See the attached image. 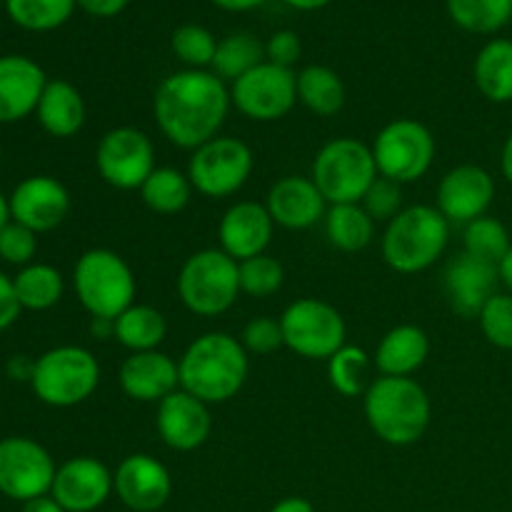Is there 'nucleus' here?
Masks as SVG:
<instances>
[{
  "mask_svg": "<svg viewBox=\"0 0 512 512\" xmlns=\"http://www.w3.org/2000/svg\"><path fill=\"white\" fill-rule=\"evenodd\" d=\"M35 250H38V233H33L25 225L10 220L3 230H0V258L10 265H25L33 263Z\"/></svg>",
  "mask_w": 512,
  "mask_h": 512,
  "instance_id": "79ce46f5",
  "label": "nucleus"
},
{
  "mask_svg": "<svg viewBox=\"0 0 512 512\" xmlns=\"http://www.w3.org/2000/svg\"><path fill=\"white\" fill-rule=\"evenodd\" d=\"M495 198V180L485 168L473 163L448 170L438 185L435 208L445 215L450 225H468L488 215Z\"/></svg>",
  "mask_w": 512,
  "mask_h": 512,
  "instance_id": "2eb2a0df",
  "label": "nucleus"
},
{
  "mask_svg": "<svg viewBox=\"0 0 512 512\" xmlns=\"http://www.w3.org/2000/svg\"><path fill=\"white\" fill-rule=\"evenodd\" d=\"M498 265L460 253L445 268V295L455 315L478 320L488 300L498 293Z\"/></svg>",
  "mask_w": 512,
  "mask_h": 512,
  "instance_id": "aec40b11",
  "label": "nucleus"
},
{
  "mask_svg": "<svg viewBox=\"0 0 512 512\" xmlns=\"http://www.w3.org/2000/svg\"><path fill=\"white\" fill-rule=\"evenodd\" d=\"M115 493L113 473L98 458L80 455L58 468L50 495L65 512H93Z\"/></svg>",
  "mask_w": 512,
  "mask_h": 512,
  "instance_id": "f3484780",
  "label": "nucleus"
},
{
  "mask_svg": "<svg viewBox=\"0 0 512 512\" xmlns=\"http://www.w3.org/2000/svg\"><path fill=\"white\" fill-rule=\"evenodd\" d=\"M73 288L90 318L115 320L135 303L138 283L123 255L108 248L85 250L73 268Z\"/></svg>",
  "mask_w": 512,
  "mask_h": 512,
  "instance_id": "39448f33",
  "label": "nucleus"
},
{
  "mask_svg": "<svg viewBox=\"0 0 512 512\" xmlns=\"http://www.w3.org/2000/svg\"><path fill=\"white\" fill-rule=\"evenodd\" d=\"M168 335V320L153 305L133 303L115 318V340L130 353L158 350Z\"/></svg>",
  "mask_w": 512,
  "mask_h": 512,
  "instance_id": "cd10ccee",
  "label": "nucleus"
},
{
  "mask_svg": "<svg viewBox=\"0 0 512 512\" xmlns=\"http://www.w3.org/2000/svg\"><path fill=\"white\" fill-rule=\"evenodd\" d=\"M15 295L23 310H50L65 290L63 273L48 263H30L13 278Z\"/></svg>",
  "mask_w": 512,
  "mask_h": 512,
  "instance_id": "7c9ffc66",
  "label": "nucleus"
},
{
  "mask_svg": "<svg viewBox=\"0 0 512 512\" xmlns=\"http://www.w3.org/2000/svg\"><path fill=\"white\" fill-rule=\"evenodd\" d=\"M230 88L213 70H178L158 85L153 115L175 148L198 150L218 138L230 113Z\"/></svg>",
  "mask_w": 512,
  "mask_h": 512,
  "instance_id": "f257e3e1",
  "label": "nucleus"
},
{
  "mask_svg": "<svg viewBox=\"0 0 512 512\" xmlns=\"http://www.w3.org/2000/svg\"><path fill=\"white\" fill-rule=\"evenodd\" d=\"M448 240L450 223L435 205H410L385 228L383 258L395 273H423L443 258Z\"/></svg>",
  "mask_w": 512,
  "mask_h": 512,
  "instance_id": "20e7f679",
  "label": "nucleus"
},
{
  "mask_svg": "<svg viewBox=\"0 0 512 512\" xmlns=\"http://www.w3.org/2000/svg\"><path fill=\"white\" fill-rule=\"evenodd\" d=\"M485 340L500 350H512V295L495 293L478 315Z\"/></svg>",
  "mask_w": 512,
  "mask_h": 512,
  "instance_id": "ea45409f",
  "label": "nucleus"
},
{
  "mask_svg": "<svg viewBox=\"0 0 512 512\" xmlns=\"http://www.w3.org/2000/svg\"><path fill=\"white\" fill-rule=\"evenodd\" d=\"M20 310L23 308H20L18 295H15L13 278H8V275L0 270V333L18 320Z\"/></svg>",
  "mask_w": 512,
  "mask_h": 512,
  "instance_id": "a18cd8bd",
  "label": "nucleus"
},
{
  "mask_svg": "<svg viewBox=\"0 0 512 512\" xmlns=\"http://www.w3.org/2000/svg\"><path fill=\"white\" fill-rule=\"evenodd\" d=\"M500 170H503L505 180L512 185V133L508 135L503 145V153H500Z\"/></svg>",
  "mask_w": 512,
  "mask_h": 512,
  "instance_id": "603ef678",
  "label": "nucleus"
},
{
  "mask_svg": "<svg viewBox=\"0 0 512 512\" xmlns=\"http://www.w3.org/2000/svg\"><path fill=\"white\" fill-rule=\"evenodd\" d=\"M265 208H268L273 223L280 228L308 230L325 218L330 205L325 203L323 193L313 183V178L285 175L270 185Z\"/></svg>",
  "mask_w": 512,
  "mask_h": 512,
  "instance_id": "412c9836",
  "label": "nucleus"
},
{
  "mask_svg": "<svg viewBox=\"0 0 512 512\" xmlns=\"http://www.w3.org/2000/svg\"><path fill=\"white\" fill-rule=\"evenodd\" d=\"M280 3L290 5V8L295 10H303V13H310V10L325 8V5H330L333 0H280Z\"/></svg>",
  "mask_w": 512,
  "mask_h": 512,
  "instance_id": "5fc2aeb1",
  "label": "nucleus"
},
{
  "mask_svg": "<svg viewBox=\"0 0 512 512\" xmlns=\"http://www.w3.org/2000/svg\"><path fill=\"white\" fill-rule=\"evenodd\" d=\"M270 512H315V505L310 503V500L293 495V498L278 500V503L270 508Z\"/></svg>",
  "mask_w": 512,
  "mask_h": 512,
  "instance_id": "de8ad7c7",
  "label": "nucleus"
},
{
  "mask_svg": "<svg viewBox=\"0 0 512 512\" xmlns=\"http://www.w3.org/2000/svg\"><path fill=\"white\" fill-rule=\"evenodd\" d=\"M38 123L43 125L45 133L53 138H73L85 125V100L80 90L68 80H48L43 95H40Z\"/></svg>",
  "mask_w": 512,
  "mask_h": 512,
  "instance_id": "a878e982",
  "label": "nucleus"
},
{
  "mask_svg": "<svg viewBox=\"0 0 512 512\" xmlns=\"http://www.w3.org/2000/svg\"><path fill=\"white\" fill-rule=\"evenodd\" d=\"M58 468L40 443L30 438L0 440V493L10 500H28L50 495Z\"/></svg>",
  "mask_w": 512,
  "mask_h": 512,
  "instance_id": "4468645a",
  "label": "nucleus"
},
{
  "mask_svg": "<svg viewBox=\"0 0 512 512\" xmlns=\"http://www.w3.org/2000/svg\"><path fill=\"white\" fill-rule=\"evenodd\" d=\"M48 78L25 55H0V123H18L38 110Z\"/></svg>",
  "mask_w": 512,
  "mask_h": 512,
  "instance_id": "b1692460",
  "label": "nucleus"
},
{
  "mask_svg": "<svg viewBox=\"0 0 512 512\" xmlns=\"http://www.w3.org/2000/svg\"><path fill=\"white\" fill-rule=\"evenodd\" d=\"M463 245V253L473 255V258L478 260H485V263L490 265H500V260H503L505 255H508V250L512 248V240L508 228H505L498 218L483 215V218L465 225Z\"/></svg>",
  "mask_w": 512,
  "mask_h": 512,
  "instance_id": "e433bc0d",
  "label": "nucleus"
},
{
  "mask_svg": "<svg viewBox=\"0 0 512 512\" xmlns=\"http://www.w3.org/2000/svg\"><path fill=\"white\" fill-rule=\"evenodd\" d=\"M370 150L378 175L405 185L420 180L433 168L438 145L428 125L413 118H395L375 135Z\"/></svg>",
  "mask_w": 512,
  "mask_h": 512,
  "instance_id": "1a4fd4ad",
  "label": "nucleus"
},
{
  "mask_svg": "<svg viewBox=\"0 0 512 512\" xmlns=\"http://www.w3.org/2000/svg\"><path fill=\"white\" fill-rule=\"evenodd\" d=\"M498 278H500V283H503L505 288H508V293L512 295V248L508 250V255H505V258L500 260Z\"/></svg>",
  "mask_w": 512,
  "mask_h": 512,
  "instance_id": "864d4df0",
  "label": "nucleus"
},
{
  "mask_svg": "<svg viewBox=\"0 0 512 512\" xmlns=\"http://www.w3.org/2000/svg\"><path fill=\"white\" fill-rule=\"evenodd\" d=\"M115 495L133 512H155L173 495V478L158 458L133 453L113 473Z\"/></svg>",
  "mask_w": 512,
  "mask_h": 512,
  "instance_id": "a211bd4d",
  "label": "nucleus"
},
{
  "mask_svg": "<svg viewBox=\"0 0 512 512\" xmlns=\"http://www.w3.org/2000/svg\"><path fill=\"white\" fill-rule=\"evenodd\" d=\"M253 150L238 138L218 135L193 150L188 163V178L205 198H230L245 188L253 175Z\"/></svg>",
  "mask_w": 512,
  "mask_h": 512,
  "instance_id": "9b49d317",
  "label": "nucleus"
},
{
  "mask_svg": "<svg viewBox=\"0 0 512 512\" xmlns=\"http://www.w3.org/2000/svg\"><path fill=\"white\" fill-rule=\"evenodd\" d=\"M10 220L33 233H50L70 213V193L53 175H30L20 180L8 198Z\"/></svg>",
  "mask_w": 512,
  "mask_h": 512,
  "instance_id": "dca6fc26",
  "label": "nucleus"
},
{
  "mask_svg": "<svg viewBox=\"0 0 512 512\" xmlns=\"http://www.w3.org/2000/svg\"><path fill=\"white\" fill-rule=\"evenodd\" d=\"M23 512H65V510L60 508V503L53 498V495H43V498H35V500H28V503H23Z\"/></svg>",
  "mask_w": 512,
  "mask_h": 512,
  "instance_id": "8fccbe9b",
  "label": "nucleus"
},
{
  "mask_svg": "<svg viewBox=\"0 0 512 512\" xmlns=\"http://www.w3.org/2000/svg\"><path fill=\"white\" fill-rule=\"evenodd\" d=\"M10 223V203L3 193H0V230Z\"/></svg>",
  "mask_w": 512,
  "mask_h": 512,
  "instance_id": "6e6d98bb",
  "label": "nucleus"
},
{
  "mask_svg": "<svg viewBox=\"0 0 512 512\" xmlns=\"http://www.w3.org/2000/svg\"><path fill=\"white\" fill-rule=\"evenodd\" d=\"M365 420L383 443L408 448L418 443L430 425L433 405L423 385L413 378L380 375L363 395Z\"/></svg>",
  "mask_w": 512,
  "mask_h": 512,
  "instance_id": "7ed1b4c3",
  "label": "nucleus"
},
{
  "mask_svg": "<svg viewBox=\"0 0 512 512\" xmlns=\"http://www.w3.org/2000/svg\"><path fill=\"white\" fill-rule=\"evenodd\" d=\"M230 100L248 120L275 123L298 103V73L265 60L230 85Z\"/></svg>",
  "mask_w": 512,
  "mask_h": 512,
  "instance_id": "f8f14e48",
  "label": "nucleus"
},
{
  "mask_svg": "<svg viewBox=\"0 0 512 512\" xmlns=\"http://www.w3.org/2000/svg\"><path fill=\"white\" fill-rule=\"evenodd\" d=\"M360 205L375 223H390L403 210V185L378 175L368 188V193H365V198L360 200Z\"/></svg>",
  "mask_w": 512,
  "mask_h": 512,
  "instance_id": "a19ab883",
  "label": "nucleus"
},
{
  "mask_svg": "<svg viewBox=\"0 0 512 512\" xmlns=\"http://www.w3.org/2000/svg\"><path fill=\"white\" fill-rule=\"evenodd\" d=\"M285 348L305 360H330L345 348L348 328L335 305L318 298H300L280 315Z\"/></svg>",
  "mask_w": 512,
  "mask_h": 512,
  "instance_id": "9d476101",
  "label": "nucleus"
},
{
  "mask_svg": "<svg viewBox=\"0 0 512 512\" xmlns=\"http://www.w3.org/2000/svg\"><path fill=\"white\" fill-rule=\"evenodd\" d=\"M210 3L223 10H230V13H248V10L260 8L265 0H210Z\"/></svg>",
  "mask_w": 512,
  "mask_h": 512,
  "instance_id": "3c124183",
  "label": "nucleus"
},
{
  "mask_svg": "<svg viewBox=\"0 0 512 512\" xmlns=\"http://www.w3.org/2000/svg\"><path fill=\"white\" fill-rule=\"evenodd\" d=\"M90 335L95 340L115 338V320L110 318H90Z\"/></svg>",
  "mask_w": 512,
  "mask_h": 512,
  "instance_id": "09e8293b",
  "label": "nucleus"
},
{
  "mask_svg": "<svg viewBox=\"0 0 512 512\" xmlns=\"http://www.w3.org/2000/svg\"><path fill=\"white\" fill-rule=\"evenodd\" d=\"M95 168L115 190H140L155 170L153 140L133 125L110 128L95 148Z\"/></svg>",
  "mask_w": 512,
  "mask_h": 512,
  "instance_id": "ddd939ff",
  "label": "nucleus"
},
{
  "mask_svg": "<svg viewBox=\"0 0 512 512\" xmlns=\"http://www.w3.org/2000/svg\"><path fill=\"white\" fill-rule=\"evenodd\" d=\"M240 343H243V348L253 355H273L275 350H280L285 345L280 318L275 320V318H268V315L253 318L243 328Z\"/></svg>",
  "mask_w": 512,
  "mask_h": 512,
  "instance_id": "37998d69",
  "label": "nucleus"
},
{
  "mask_svg": "<svg viewBox=\"0 0 512 512\" xmlns=\"http://www.w3.org/2000/svg\"><path fill=\"white\" fill-rule=\"evenodd\" d=\"M155 428H158L160 440L170 450H178V453L198 450L200 445H205V440L210 438V430H213L210 405L178 388L173 395L158 403Z\"/></svg>",
  "mask_w": 512,
  "mask_h": 512,
  "instance_id": "6ab92c4d",
  "label": "nucleus"
},
{
  "mask_svg": "<svg viewBox=\"0 0 512 512\" xmlns=\"http://www.w3.org/2000/svg\"><path fill=\"white\" fill-rule=\"evenodd\" d=\"M0 155H3V148H0Z\"/></svg>",
  "mask_w": 512,
  "mask_h": 512,
  "instance_id": "13d9d810",
  "label": "nucleus"
},
{
  "mask_svg": "<svg viewBox=\"0 0 512 512\" xmlns=\"http://www.w3.org/2000/svg\"><path fill=\"white\" fill-rule=\"evenodd\" d=\"M310 178L328 205L360 203L378 178V165L370 145L355 138H335L318 150Z\"/></svg>",
  "mask_w": 512,
  "mask_h": 512,
  "instance_id": "6e6552de",
  "label": "nucleus"
},
{
  "mask_svg": "<svg viewBox=\"0 0 512 512\" xmlns=\"http://www.w3.org/2000/svg\"><path fill=\"white\" fill-rule=\"evenodd\" d=\"M300 55H303V43H300L298 33H293V30H278L265 43V60L280 65V68L293 70Z\"/></svg>",
  "mask_w": 512,
  "mask_h": 512,
  "instance_id": "c03bdc74",
  "label": "nucleus"
},
{
  "mask_svg": "<svg viewBox=\"0 0 512 512\" xmlns=\"http://www.w3.org/2000/svg\"><path fill=\"white\" fill-rule=\"evenodd\" d=\"M430 355V338L418 325H398L388 330L375 350V368L390 378H410L425 365Z\"/></svg>",
  "mask_w": 512,
  "mask_h": 512,
  "instance_id": "393cba45",
  "label": "nucleus"
},
{
  "mask_svg": "<svg viewBox=\"0 0 512 512\" xmlns=\"http://www.w3.org/2000/svg\"><path fill=\"white\" fill-rule=\"evenodd\" d=\"M75 3L93 18H115L128 8L130 0H75Z\"/></svg>",
  "mask_w": 512,
  "mask_h": 512,
  "instance_id": "49530a36",
  "label": "nucleus"
},
{
  "mask_svg": "<svg viewBox=\"0 0 512 512\" xmlns=\"http://www.w3.org/2000/svg\"><path fill=\"white\" fill-rule=\"evenodd\" d=\"M238 273L240 293L250 295V298H270L285 283V268L280 265L278 258L268 253L238 263Z\"/></svg>",
  "mask_w": 512,
  "mask_h": 512,
  "instance_id": "58836bf2",
  "label": "nucleus"
},
{
  "mask_svg": "<svg viewBox=\"0 0 512 512\" xmlns=\"http://www.w3.org/2000/svg\"><path fill=\"white\" fill-rule=\"evenodd\" d=\"M448 15L468 33L490 35L512 20V0H445Z\"/></svg>",
  "mask_w": 512,
  "mask_h": 512,
  "instance_id": "f704fd0d",
  "label": "nucleus"
},
{
  "mask_svg": "<svg viewBox=\"0 0 512 512\" xmlns=\"http://www.w3.org/2000/svg\"><path fill=\"white\" fill-rule=\"evenodd\" d=\"M3 5H5V0H0V8H3Z\"/></svg>",
  "mask_w": 512,
  "mask_h": 512,
  "instance_id": "4d7b16f0",
  "label": "nucleus"
},
{
  "mask_svg": "<svg viewBox=\"0 0 512 512\" xmlns=\"http://www.w3.org/2000/svg\"><path fill=\"white\" fill-rule=\"evenodd\" d=\"M170 48L173 55L190 70H208L213 65L218 40L205 25L185 23L173 30L170 35Z\"/></svg>",
  "mask_w": 512,
  "mask_h": 512,
  "instance_id": "4c0bfd02",
  "label": "nucleus"
},
{
  "mask_svg": "<svg viewBox=\"0 0 512 512\" xmlns=\"http://www.w3.org/2000/svg\"><path fill=\"white\" fill-rule=\"evenodd\" d=\"M100 385V365L80 345H60L40 355L33 365L35 398L50 408H75L85 403Z\"/></svg>",
  "mask_w": 512,
  "mask_h": 512,
  "instance_id": "423d86ee",
  "label": "nucleus"
},
{
  "mask_svg": "<svg viewBox=\"0 0 512 512\" xmlns=\"http://www.w3.org/2000/svg\"><path fill=\"white\" fill-rule=\"evenodd\" d=\"M298 100L320 118L338 115L345 105V83L328 65H308L298 73Z\"/></svg>",
  "mask_w": 512,
  "mask_h": 512,
  "instance_id": "c756f323",
  "label": "nucleus"
},
{
  "mask_svg": "<svg viewBox=\"0 0 512 512\" xmlns=\"http://www.w3.org/2000/svg\"><path fill=\"white\" fill-rule=\"evenodd\" d=\"M473 78L490 103H512V40L495 38L478 53Z\"/></svg>",
  "mask_w": 512,
  "mask_h": 512,
  "instance_id": "bb28decb",
  "label": "nucleus"
},
{
  "mask_svg": "<svg viewBox=\"0 0 512 512\" xmlns=\"http://www.w3.org/2000/svg\"><path fill=\"white\" fill-rule=\"evenodd\" d=\"M260 63H265V43H260L253 33H233L218 40V50H215L210 70L223 83L233 85L235 80L258 68Z\"/></svg>",
  "mask_w": 512,
  "mask_h": 512,
  "instance_id": "473e14b6",
  "label": "nucleus"
},
{
  "mask_svg": "<svg viewBox=\"0 0 512 512\" xmlns=\"http://www.w3.org/2000/svg\"><path fill=\"white\" fill-rule=\"evenodd\" d=\"M193 190L188 173H180L178 168H155L140 188V198L153 213L178 215L188 208Z\"/></svg>",
  "mask_w": 512,
  "mask_h": 512,
  "instance_id": "2f4dec72",
  "label": "nucleus"
},
{
  "mask_svg": "<svg viewBox=\"0 0 512 512\" xmlns=\"http://www.w3.org/2000/svg\"><path fill=\"white\" fill-rule=\"evenodd\" d=\"M325 238L343 253H360L375 238V220L365 213L360 203L330 205L323 218Z\"/></svg>",
  "mask_w": 512,
  "mask_h": 512,
  "instance_id": "c85d7f7f",
  "label": "nucleus"
},
{
  "mask_svg": "<svg viewBox=\"0 0 512 512\" xmlns=\"http://www.w3.org/2000/svg\"><path fill=\"white\" fill-rule=\"evenodd\" d=\"M178 295L185 308L200 318L228 313L240 295L238 260L220 248L198 250L180 268Z\"/></svg>",
  "mask_w": 512,
  "mask_h": 512,
  "instance_id": "0eeeda50",
  "label": "nucleus"
},
{
  "mask_svg": "<svg viewBox=\"0 0 512 512\" xmlns=\"http://www.w3.org/2000/svg\"><path fill=\"white\" fill-rule=\"evenodd\" d=\"M373 368V358L363 348L345 345L328 360V380L335 393L343 398H358L368 393L373 383Z\"/></svg>",
  "mask_w": 512,
  "mask_h": 512,
  "instance_id": "72a5a7b5",
  "label": "nucleus"
},
{
  "mask_svg": "<svg viewBox=\"0 0 512 512\" xmlns=\"http://www.w3.org/2000/svg\"><path fill=\"white\" fill-rule=\"evenodd\" d=\"M180 388L205 405L233 400L250 373L248 350L235 335L215 330L195 338L178 360Z\"/></svg>",
  "mask_w": 512,
  "mask_h": 512,
  "instance_id": "f03ea898",
  "label": "nucleus"
},
{
  "mask_svg": "<svg viewBox=\"0 0 512 512\" xmlns=\"http://www.w3.org/2000/svg\"><path fill=\"white\" fill-rule=\"evenodd\" d=\"M120 388L135 403H160L180 388L178 363L168 353H130L120 365Z\"/></svg>",
  "mask_w": 512,
  "mask_h": 512,
  "instance_id": "5701e85b",
  "label": "nucleus"
},
{
  "mask_svg": "<svg viewBox=\"0 0 512 512\" xmlns=\"http://www.w3.org/2000/svg\"><path fill=\"white\" fill-rule=\"evenodd\" d=\"M273 230L275 223L265 205L253 203V200H240V203L230 205L220 218V250L243 263V260L263 255L268 250Z\"/></svg>",
  "mask_w": 512,
  "mask_h": 512,
  "instance_id": "4be33fe9",
  "label": "nucleus"
},
{
  "mask_svg": "<svg viewBox=\"0 0 512 512\" xmlns=\"http://www.w3.org/2000/svg\"><path fill=\"white\" fill-rule=\"evenodd\" d=\"M78 8L75 0H5L10 20L33 33H48L70 20Z\"/></svg>",
  "mask_w": 512,
  "mask_h": 512,
  "instance_id": "c9c22d12",
  "label": "nucleus"
}]
</instances>
